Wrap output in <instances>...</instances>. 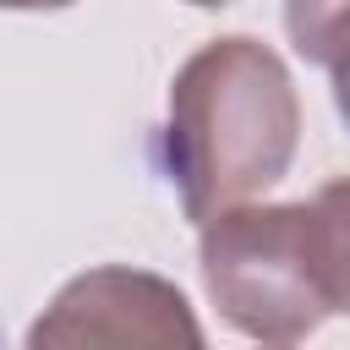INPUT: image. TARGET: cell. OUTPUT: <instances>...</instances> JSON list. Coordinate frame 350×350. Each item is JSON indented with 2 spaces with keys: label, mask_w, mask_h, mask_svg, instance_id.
<instances>
[{
  "label": "cell",
  "mask_w": 350,
  "mask_h": 350,
  "mask_svg": "<svg viewBox=\"0 0 350 350\" xmlns=\"http://www.w3.org/2000/svg\"><path fill=\"white\" fill-rule=\"evenodd\" d=\"M27 345H202V328L186 306V295L159 279V273H137V268H93L82 279H71L49 312L27 328Z\"/></svg>",
  "instance_id": "3"
},
{
  "label": "cell",
  "mask_w": 350,
  "mask_h": 350,
  "mask_svg": "<svg viewBox=\"0 0 350 350\" xmlns=\"http://www.w3.org/2000/svg\"><path fill=\"white\" fill-rule=\"evenodd\" d=\"M301 142V98L284 60L246 33L202 44L170 82L153 159L186 219H213L284 180Z\"/></svg>",
  "instance_id": "1"
},
{
  "label": "cell",
  "mask_w": 350,
  "mask_h": 350,
  "mask_svg": "<svg viewBox=\"0 0 350 350\" xmlns=\"http://www.w3.org/2000/svg\"><path fill=\"white\" fill-rule=\"evenodd\" d=\"M328 77H334V109H339V120L350 126V33L339 38V49L328 55V66H323Z\"/></svg>",
  "instance_id": "4"
},
{
  "label": "cell",
  "mask_w": 350,
  "mask_h": 350,
  "mask_svg": "<svg viewBox=\"0 0 350 350\" xmlns=\"http://www.w3.org/2000/svg\"><path fill=\"white\" fill-rule=\"evenodd\" d=\"M71 0H0V11H60Z\"/></svg>",
  "instance_id": "5"
},
{
  "label": "cell",
  "mask_w": 350,
  "mask_h": 350,
  "mask_svg": "<svg viewBox=\"0 0 350 350\" xmlns=\"http://www.w3.org/2000/svg\"><path fill=\"white\" fill-rule=\"evenodd\" d=\"M202 284L219 317L262 345H295L350 312V175L306 202L224 208L202 219Z\"/></svg>",
  "instance_id": "2"
},
{
  "label": "cell",
  "mask_w": 350,
  "mask_h": 350,
  "mask_svg": "<svg viewBox=\"0 0 350 350\" xmlns=\"http://www.w3.org/2000/svg\"><path fill=\"white\" fill-rule=\"evenodd\" d=\"M186 5H230V0H186Z\"/></svg>",
  "instance_id": "6"
}]
</instances>
